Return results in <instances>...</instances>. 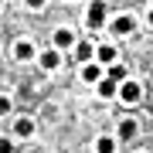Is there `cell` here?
<instances>
[{
	"label": "cell",
	"mask_w": 153,
	"mask_h": 153,
	"mask_svg": "<svg viewBox=\"0 0 153 153\" xmlns=\"http://www.w3.org/2000/svg\"><path fill=\"white\" fill-rule=\"evenodd\" d=\"M105 78L123 85V82H129V71H126V65H112V68H105Z\"/></svg>",
	"instance_id": "obj_12"
},
{
	"label": "cell",
	"mask_w": 153,
	"mask_h": 153,
	"mask_svg": "<svg viewBox=\"0 0 153 153\" xmlns=\"http://www.w3.org/2000/svg\"><path fill=\"white\" fill-rule=\"evenodd\" d=\"M102 78H105V68H102V65H95V61L82 65V82H88V85H99Z\"/></svg>",
	"instance_id": "obj_9"
},
{
	"label": "cell",
	"mask_w": 153,
	"mask_h": 153,
	"mask_svg": "<svg viewBox=\"0 0 153 153\" xmlns=\"http://www.w3.org/2000/svg\"><path fill=\"white\" fill-rule=\"evenodd\" d=\"M14 58L17 61H38V48H34L27 38H21V41L14 44Z\"/></svg>",
	"instance_id": "obj_8"
},
{
	"label": "cell",
	"mask_w": 153,
	"mask_h": 153,
	"mask_svg": "<svg viewBox=\"0 0 153 153\" xmlns=\"http://www.w3.org/2000/svg\"><path fill=\"white\" fill-rule=\"evenodd\" d=\"M116 99H119L123 105H140L143 102V85L136 82V78H129V82L119 85V95H116Z\"/></svg>",
	"instance_id": "obj_2"
},
{
	"label": "cell",
	"mask_w": 153,
	"mask_h": 153,
	"mask_svg": "<svg viewBox=\"0 0 153 153\" xmlns=\"http://www.w3.org/2000/svg\"><path fill=\"white\" fill-rule=\"evenodd\" d=\"M116 150H119L116 136H99L95 140V153H116Z\"/></svg>",
	"instance_id": "obj_14"
},
{
	"label": "cell",
	"mask_w": 153,
	"mask_h": 153,
	"mask_svg": "<svg viewBox=\"0 0 153 153\" xmlns=\"http://www.w3.org/2000/svg\"><path fill=\"white\" fill-rule=\"evenodd\" d=\"M10 95H4V92H0V119H4V116H10Z\"/></svg>",
	"instance_id": "obj_15"
},
{
	"label": "cell",
	"mask_w": 153,
	"mask_h": 153,
	"mask_svg": "<svg viewBox=\"0 0 153 153\" xmlns=\"http://www.w3.org/2000/svg\"><path fill=\"white\" fill-rule=\"evenodd\" d=\"M95 92H99V99H116V95H119V85L109 82V78H102V82L95 85Z\"/></svg>",
	"instance_id": "obj_13"
},
{
	"label": "cell",
	"mask_w": 153,
	"mask_h": 153,
	"mask_svg": "<svg viewBox=\"0 0 153 153\" xmlns=\"http://www.w3.org/2000/svg\"><path fill=\"white\" fill-rule=\"evenodd\" d=\"M136 133H140V123L133 119V116H123V119H119V129H116V143H129Z\"/></svg>",
	"instance_id": "obj_7"
},
{
	"label": "cell",
	"mask_w": 153,
	"mask_h": 153,
	"mask_svg": "<svg viewBox=\"0 0 153 153\" xmlns=\"http://www.w3.org/2000/svg\"><path fill=\"white\" fill-rule=\"evenodd\" d=\"M105 17H109L105 0H92V4H88V10H85V24H88L92 31H99V27H105Z\"/></svg>",
	"instance_id": "obj_1"
},
{
	"label": "cell",
	"mask_w": 153,
	"mask_h": 153,
	"mask_svg": "<svg viewBox=\"0 0 153 153\" xmlns=\"http://www.w3.org/2000/svg\"><path fill=\"white\" fill-rule=\"evenodd\" d=\"M75 58L82 61V65L95 61V44H92V41H78V44H75Z\"/></svg>",
	"instance_id": "obj_11"
},
{
	"label": "cell",
	"mask_w": 153,
	"mask_h": 153,
	"mask_svg": "<svg viewBox=\"0 0 153 153\" xmlns=\"http://www.w3.org/2000/svg\"><path fill=\"white\" fill-rule=\"evenodd\" d=\"M95 65H102V68H112V65H119V48L116 44H95Z\"/></svg>",
	"instance_id": "obj_5"
},
{
	"label": "cell",
	"mask_w": 153,
	"mask_h": 153,
	"mask_svg": "<svg viewBox=\"0 0 153 153\" xmlns=\"http://www.w3.org/2000/svg\"><path fill=\"white\" fill-rule=\"evenodd\" d=\"M44 4H48V0H24V7H27V10H41Z\"/></svg>",
	"instance_id": "obj_17"
},
{
	"label": "cell",
	"mask_w": 153,
	"mask_h": 153,
	"mask_svg": "<svg viewBox=\"0 0 153 153\" xmlns=\"http://www.w3.org/2000/svg\"><path fill=\"white\" fill-rule=\"evenodd\" d=\"M34 133H38V123L31 116H17L14 119V140H31Z\"/></svg>",
	"instance_id": "obj_6"
},
{
	"label": "cell",
	"mask_w": 153,
	"mask_h": 153,
	"mask_svg": "<svg viewBox=\"0 0 153 153\" xmlns=\"http://www.w3.org/2000/svg\"><path fill=\"white\" fill-rule=\"evenodd\" d=\"M146 21H150V27H153V7H150V14H146Z\"/></svg>",
	"instance_id": "obj_18"
},
{
	"label": "cell",
	"mask_w": 153,
	"mask_h": 153,
	"mask_svg": "<svg viewBox=\"0 0 153 153\" xmlns=\"http://www.w3.org/2000/svg\"><path fill=\"white\" fill-rule=\"evenodd\" d=\"M109 34H116V38H133V34H136V17L133 14H119L109 24Z\"/></svg>",
	"instance_id": "obj_3"
},
{
	"label": "cell",
	"mask_w": 153,
	"mask_h": 153,
	"mask_svg": "<svg viewBox=\"0 0 153 153\" xmlns=\"http://www.w3.org/2000/svg\"><path fill=\"white\" fill-rule=\"evenodd\" d=\"M0 7H4V0H0Z\"/></svg>",
	"instance_id": "obj_19"
},
{
	"label": "cell",
	"mask_w": 153,
	"mask_h": 153,
	"mask_svg": "<svg viewBox=\"0 0 153 153\" xmlns=\"http://www.w3.org/2000/svg\"><path fill=\"white\" fill-rule=\"evenodd\" d=\"M0 153H14V140L10 136H0Z\"/></svg>",
	"instance_id": "obj_16"
},
{
	"label": "cell",
	"mask_w": 153,
	"mask_h": 153,
	"mask_svg": "<svg viewBox=\"0 0 153 153\" xmlns=\"http://www.w3.org/2000/svg\"><path fill=\"white\" fill-rule=\"evenodd\" d=\"M75 44H78V34L75 31H71V27H58L55 34H51V48H55V51H75Z\"/></svg>",
	"instance_id": "obj_4"
},
{
	"label": "cell",
	"mask_w": 153,
	"mask_h": 153,
	"mask_svg": "<svg viewBox=\"0 0 153 153\" xmlns=\"http://www.w3.org/2000/svg\"><path fill=\"white\" fill-rule=\"evenodd\" d=\"M38 65H41L44 71H55V68L61 65V51H55V48H48V51H38Z\"/></svg>",
	"instance_id": "obj_10"
}]
</instances>
